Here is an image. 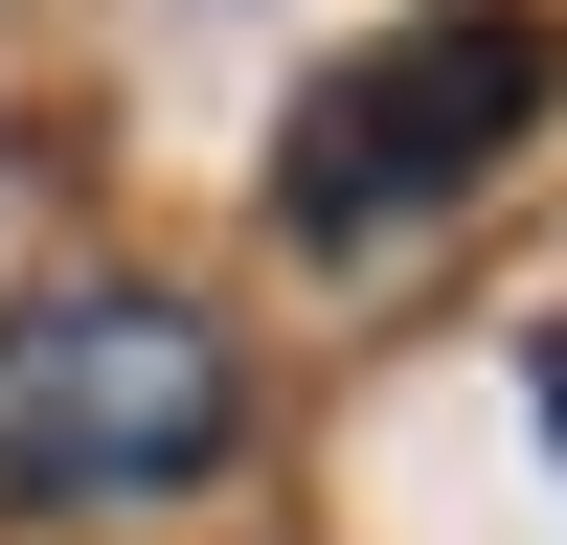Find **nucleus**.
<instances>
[{
  "label": "nucleus",
  "instance_id": "2",
  "mask_svg": "<svg viewBox=\"0 0 567 545\" xmlns=\"http://www.w3.org/2000/svg\"><path fill=\"white\" fill-rule=\"evenodd\" d=\"M250 432V363L159 272H45L0 296V523H91V500H182Z\"/></svg>",
  "mask_w": 567,
  "mask_h": 545
},
{
  "label": "nucleus",
  "instance_id": "1",
  "mask_svg": "<svg viewBox=\"0 0 567 545\" xmlns=\"http://www.w3.org/2000/svg\"><path fill=\"white\" fill-rule=\"evenodd\" d=\"M545 114H567V23H545V0H409V23H363L341 69L272 114V227H296L318 272H341V250H409V227L477 205Z\"/></svg>",
  "mask_w": 567,
  "mask_h": 545
},
{
  "label": "nucleus",
  "instance_id": "3",
  "mask_svg": "<svg viewBox=\"0 0 567 545\" xmlns=\"http://www.w3.org/2000/svg\"><path fill=\"white\" fill-rule=\"evenodd\" d=\"M523 409H545V454H567V318H545V341H523Z\"/></svg>",
  "mask_w": 567,
  "mask_h": 545
}]
</instances>
